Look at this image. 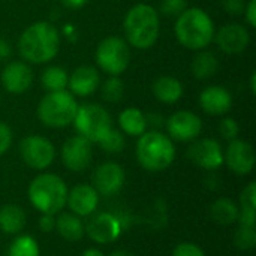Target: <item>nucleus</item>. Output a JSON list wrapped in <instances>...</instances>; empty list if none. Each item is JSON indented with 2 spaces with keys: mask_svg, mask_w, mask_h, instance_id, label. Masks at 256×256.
Here are the masks:
<instances>
[{
  "mask_svg": "<svg viewBox=\"0 0 256 256\" xmlns=\"http://www.w3.org/2000/svg\"><path fill=\"white\" fill-rule=\"evenodd\" d=\"M100 148L105 150L106 153H120L124 146H126V140H124V135L122 130H117V129H111L99 142Z\"/></svg>",
  "mask_w": 256,
  "mask_h": 256,
  "instance_id": "nucleus-30",
  "label": "nucleus"
},
{
  "mask_svg": "<svg viewBox=\"0 0 256 256\" xmlns=\"http://www.w3.org/2000/svg\"><path fill=\"white\" fill-rule=\"evenodd\" d=\"M222 6L230 15H242L244 10L246 2L244 0H222Z\"/></svg>",
  "mask_w": 256,
  "mask_h": 256,
  "instance_id": "nucleus-38",
  "label": "nucleus"
},
{
  "mask_svg": "<svg viewBox=\"0 0 256 256\" xmlns=\"http://www.w3.org/2000/svg\"><path fill=\"white\" fill-rule=\"evenodd\" d=\"M219 69V60L214 52L208 50L196 51V56L192 60V74L198 80H208L216 75Z\"/></svg>",
  "mask_w": 256,
  "mask_h": 256,
  "instance_id": "nucleus-25",
  "label": "nucleus"
},
{
  "mask_svg": "<svg viewBox=\"0 0 256 256\" xmlns=\"http://www.w3.org/2000/svg\"><path fill=\"white\" fill-rule=\"evenodd\" d=\"M218 48L225 54H240L250 44V32L246 26L238 22H226L214 33L213 39Z\"/></svg>",
  "mask_w": 256,
  "mask_h": 256,
  "instance_id": "nucleus-13",
  "label": "nucleus"
},
{
  "mask_svg": "<svg viewBox=\"0 0 256 256\" xmlns=\"http://www.w3.org/2000/svg\"><path fill=\"white\" fill-rule=\"evenodd\" d=\"M135 154L144 170L159 172L172 165L176 159V146L166 134H162L160 130H146L138 136Z\"/></svg>",
  "mask_w": 256,
  "mask_h": 256,
  "instance_id": "nucleus-4",
  "label": "nucleus"
},
{
  "mask_svg": "<svg viewBox=\"0 0 256 256\" xmlns=\"http://www.w3.org/2000/svg\"><path fill=\"white\" fill-rule=\"evenodd\" d=\"M234 244L240 250H252L256 246V230L248 226H238L234 234Z\"/></svg>",
  "mask_w": 256,
  "mask_h": 256,
  "instance_id": "nucleus-31",
  "label": "nucleus"
},
{
  "mask_svg": "<svg viewBox=\"0 0 256 256\" xmlns=\"http://www.w3.org/2000/svg\"><path fill=\"white\" fill-rule=\"evenodd\" d=\"M146 120H147V126H150L152 130H159L165 124L164 117L160 114H158V112H148V114H146Z\"/></svg>",
  "mask_w": 256,
  "mask_h": 256,
  "instance_id": "nucleus-41",
  "label": "nucleus"
},
{
  "mask_svg": "<svg viewBox=\"0 0 256 256\" xmlns=\"http://www.w3.org/2000/svg\"><path fill=\"white\" fill-rule=\"evenodd\" d=\"M12 140H14V135H12V129L0 122V156H3L12 146Z\"/></svg>",
  "mask_w": 256,
  "mask_h": 256,
  "instance_id": "nucleus-37",
  "label": "nucleus"
},
{
  "mask_svg": "<svg viewBox=\"0 0 256 256\" xmlns=\"http://www.w3.org/2000/svg\"><path fill=\"white\" fill-rule=\"evenodd\" d=\"M20 156L28 168L44 171L54 162L56 147L45 136L28 135L24 136L20 142Z\"/></svg>",
  "mask_w": 256,
  "mask_h": 256,
  "instance_id": "nucleus-9",
  "label": "nucleus"
},
{
  "mask_svg": "<svg viewBox=\"0 0 256 256\" xmlns=\"http://www.w3.org/2000/svg\"><path fill=\"white\" fill-rule=\"evenodd\" d=\"M39 230L45 234L51 232L56 230V218L54 214H42L40 219H39V224H38Z\"/></svg>",
  "mask_w": 256,
  "mask_h": 256,
  "instance_id": "nucleus-39",
  "label": "nucleus"
},
{
  "mask_svg": "<svg viewBox=\"0 0 256 256\" xmlns=\"http://www.w3.org/2000/svg\"><path fill=\"white\" fill-rule=\"evenodd\" d=\"M26 212L16 204H6L0 207V231L15 236L26 226Z\"/></svg>",
  "mask_w": 256,
  "mask_h": 256,
  "instance_id": "nucleus-23",
  "label": "nucleus"
},
{
  "mask_svg": "<svg viewBox=\"0 0 256 256\" xmlns=\"http://www.w3.org/2000/svg\"><path fill=\"white\" fill-rule=\"evenodd\" d=\"M152 92H153V96L159 102L166 104V105H172V104H177L183 98L184 87H183L182 81L177 80L176 76L162 75L153 81Z\"/></svg>",
  "mask_w": 256,
  "mask_h": 256,
  "instance_id": "nucleus-21",
  "label": "nucleus"
},
{
  "mask_svg": "<svg viewBox=\"0 0 256 256\" xmlns=\"http://www.w3.org/2000/svg\"><path fill=\"white\" fill-rule=\"evenodd\" d=\"M76 98L69 90L48 92L38 104L39 122L51 129H63L72 124L78 111Z\"/></svg>",
  "mask_w": 256,
  "mask_h": 256,
  "instance_id": "nucleus-6",
  "label": "nucleus"
},
{
  "mask_svg": "<svg viewBox=\"0 0 256 256\" xmlns=\"http://www.w3.org/2000/svg\"><path fill=\"white\" fill-rule=\"evenodd\" d=\"M39 244L30 236H18L9 246L8 256H39Z\"/></svg>",
  "mask_w": 256,
  "mask_h": 256,
  "instance_id": "nucleus-28",
  "label": "nucleus"
},
{
  "mask_svg": "<svg viewBox=\"0 0 256 256\" xmlns=\"http://www.w3.org/2000/svg\"><path fill=\"white\" fill-rule=\"evenodd\" d=\"M188 158L207 171H216L224 165V150L213 138L195 140L188 150Z\"/></svg>",
  "mask_w": 256,
  "mask_h": 256,
  "instance_id": "nucleus-12",
  "label": "nucleus"
},
{
  "mask_svg": "<svg viewBox=\"0 0 256 256\" xmlns=\"http://www.w3.org/2000/svg\"><path fill=\"white\" fill-rule=\"evenodd\" d=\"M249 87H250V93L255 94L256 93V72H252L250 80H249Z\"/></svg>",
  "mask_w": 256,
  "mask_h": 256,
  "instance_id": "nucleus-45",
  "label": "nucleus"
},
{
  "mask_svg": "<svg viewBox=\"0 0 256 256\" xmlns=\"http://www.w3.org/2000/svg\"><path fill=\"white\" fill-rule=\"evenodd\" d=\"M0 82L8 93L22 94L33 84V70L26 62H10L2 70Z\"/></svg>",
  "mask_w": 256,
  "mask_h": 256,
  "instance_id": "nucleus-17",
  "label": "nucleus"
},
{
  "mask_svg": "<svg viewBox=\"0 0 256 256\" xmlns=\"http://www.w3.org/2000/svg\"><path fill=\"white\" fill-rule=\"evenodd\" d=\"M60 2L70 9H81L82 6H86L88 0H60Z\"/></svg>",
  "mask_w": 256,
  "mask_h": 256,
  "instance_id": "nucleus-43",
  "label": "nucleus"
},
{
  "mask_svg": "<svg viewBox=\"0 0 256 256\" xmlns=\"http://www.w3.org/2000/svg\"><path fill=\"white\" fill-rule=\"evenodd\" d=\"M174 33L182 46L190 51H201L213 42L216 27L204 9L186 8L176 18Z\"/></svg>",
  "mask_w": 256,
  "mask_h": 256,
  "instance_id": "nucleus-3",
  "label": "nucleus"
},
{
  "mask_svg": "<svg viewBox=\"0 0 256 256\" xmlns=\"http://www.w3.org/2000/svg\"><path fill=\"white\" fill-rule=\"evenodd\" d=\"M10 52H12L10 44L4 39H0V62H4L6 58H9Z\"/></svg>",
  "mask_w": 256,
  "mask_h": 256,
  "instance_id": "nucleus-42",
  "label": "nucleus"
},
{
  "mask_svg": "<svg viewBox=\"0 0 256 256\" xmlns=\"http://www.w3.org/2000/svg\"><path fill=\"white\" fill-rule=\"evenodd\" d=\"M240 206L256 208V182H250L240 194Z\"/></svg>",
  "mask_w": 256,
  "mask_h": 256,
  "instance_id": "nucleus-35",
  "label": "nucleus"
},
{
  "mask_svg": "<svg viewBox=\"0 0 256 256\" xmlns=\"http://www.w3.org/2000/svg\"><path fill=\"white\" fill-rule=\"evenodd\" d=\"M219 134L222 135L224 140L232 141V140L238 138L240 126H238V123H237L232 117H225V118H222V122L219 123Z\"/></svg>",
  "mask_w": 256,
  "mask_h": 256,
  "instance_id": "nucleus-32",
  "label": "nucleus"
},
{
  "mask_svg": "<svg viewBox=\"0 0 256 256\" xmlns=\"http://www.w3.org/2000/svg\"><path fill=\"white\" fill-rule=\"evenodd\" d=\"M62 162L72 172L86 171L93 159V144L81 135L69 136L62 146Z\"/></svg>",
  "mask_w": 256,
  "mask_h": 256,
  "instance_id": "nucleus-11",
  "label": "nucleus"
},
{
  "mask_svg": "<svg viewBox=\"0 0 256 256\" xmlns=\"http://www.w3.org/2000/svg\"><path fill=\"white\" fill-rule=\"evenodd\" d=\"M237 222L240 224V226L255 228L256 226V208L240 207V208H238V214H237Z\"/></svg>",
  "mask_w": 256,
  "mask_h": 256,
  "instance_id": "nucleus-36",
  "label": "nucleus"
},
{
  "mask_svg": "<svg viewBox=\"0 0 256 256\" xmlns=\"http://www.w3.org/2000/svg\"><path fill=\"white\" fill-rule=\"evenodd\" d=\"M56 230L58 236L68 242H78L86 234V226L81 218L74 213H62L56 219Z\"/></svg>",
  "mask_w": 256,
  "mask_h": 256,
  "instance_id": "nucleus-24",
  "label": "nucleus"
},
{
  "mask_svg": "<svg viewBox=\"0 0 256 256\" xmlns=\"http://www.w3.org/2000/svg\"><path fill=\"white\" fill-rule=\"evenodd\" d=\"M72 124L78 135L84 136L92 144H99L112 129V118L99 104H84L78 106Z\"/></svg>",
  "mask_w": 256,
  "mask_h": 256,
  "instance_id": "nucleus-7",
  "label": "nucleus"
},
{
  "mask_svg": "<svg viewBox=\"0 0 256 256\" xmlns=\"http://www.w3.org/2000/svg\"><path fill=\"white\" fill-rule=\"evenodd\" d=\"M172 256H206V254L198 244L190 243V242H184V243H180L174 248Z\"/></svg>",
  "mask_w": 256,
  "mask_h": 256,
  "instance_id": "nucleus-34",
  "label": "nucleus"
},
{
  "mask_svg": "<svg viewBox=\"0 0 256 256\" xmlns=\"http://www.w3.org/2000/svg\"><path fill=\"white\" fill-rule=\"evenodd\" d=\"M100 87V75L94 66L82 64L74 69L68 80V88L75 98H87Z\"/></svg>",
  "mask_w": 256,
  "mask_h": 256,
  "instance_id": "nucleus-18",
  "label": "nucleus"
},
{
  "mask_svg": "<svg viewBox=\"0 0 256 256\" xmlns=\"http://www.w3.org/2000/svg\"><path fill=\"white\" fill-rule=\"evenodd\" d=\"M124 170L116 162H105L93 172V188L102 196L117 195L124 186Z\"/></svg>",
  "mask_w": 256,
  "mask_h": 256,
  "instance_id": "nucleus-16",
  "label": "nucleus"
},
{
  "mask_svg": "<svg viewBox=\"0 0 256 256\" xmlns=\"http://www.w3.org/2000/svg\"><path fill=\"white\" fill-rule=\"evenodd\" d=\"M165 128H166L168 136L172 141L190 142L200 136L202 130V120L194 111L180 110L166 118Z\"/></svg>",
  "mask_w": 256,
  "mask_h": 256,
  "instance_id": "nucleus-10",
  "label": "nucleus"
},
{
  "mask_svg": "<svg viewBox=\"0 0 256 256\" xmlns=\"http://www.w3.org/2000/svg\"><path fill=\"white\" fill-rule=\"evenodd\" d=\"M224 164L237 176H248L255 168V152L250 142L244 140L230 141L225 153Z\"/></svg>",
  "mask_w": 256,
  "mask_h": 256,
  "instance_id": "nucleus-14",
  "label": "nucleus"
},
{
  "mask_svg": "<svg viewBox=\"0 0 256 256\" xmlns=\"http://www.w3.org/2000/svg\"><path fill=\"white\" fill-rule=\"evenodd\" d=\"M69 75L62 66H48L40 76V82L46 92H60L68 88Z\"/></svg>",
  "mask_w": 256,
  "mask_h": 256,
  "instance_id": "nucleus-27",
  "label": "nucleus"
},
{
  "mask_svg": "<svg viewBox=\"0 0 256 256\" xmlns=\"http://www.w3.org/2000/svg\"><path fill=\"white\" fill-rule=\"evenodd\" d=\"M118 126L124 135L136 136V138L141 136L148 128L147 120H146V114L135 106L124 108L118 114Z\"/></svg>",
  "mask_w": 256,
  "mask_h": 256,
  "instance_id": "nucleus-22",
  "label": "nucleus"
},
{
  "mask_svg": "<svg viewBox=\"0 0 256 256\" xmlns=\"http://www.w3.org/2000/svg\"><path fill=\"white\" fill-rule=\"evenodd\" d=\"M124 93V84L120 76H110L102 84V98L106 102H118Z\"/></svg>",
  "mask_w": 256,
  "mask_h": 256,
  "instance_id": "nucleus-29",
  "label": "nucleus"
},
{
  "mask_svg": "<svg viewBox=\"0 0 256 256\" xmlns=\"http://www.w3.org/2000/svg\"><path fill=\"white\" fill-rule=\"evenodd\" d=\"M237 214H238V207L230 198H219L210 207V218L218 225L228 226L237 222Z\"/></svg>",
  "mask_w": 256,
  "mask_h": 256,
  "instance_id": "nucleus-26",
  "label": "nucleus"
},
{
  "mask_svg": "<svg viewBox=\"0 0 256 256\" xmlns=\"http://www.w3.org/2000/svg\"><path fill=\"white\" fill-rule=\"evenodd\" d=\"M82 256H105L104 252L100 249H96V248H90V249H86L82 252Z\"/></svg>",
  "mask_w": 256,
  "mask_h": 256,
  "instance_id": "nucleus-44",
  "label": "nucleus"
},
{
  "mask_svg": "<svg viewBox=\"0 0 256 256\" xmlns=\"http://www.w3.org/2000/svg\"><path fill=\"white\" fill-rule=\"evenodd\" d=\"M108 256H135V255H134V254H130V252H128V250H116V252L110 254Z\"/></svg>",
  "mask_w": 256,
  "mask_h": 256,
  "instance_id": "nucleus-46",
  "label": "nucleus"
},
{
  "mask_svg": "<svg viewBox=\"0 0 256 256\" xmlns=\"http://www.w3.org/2000/svg\"><path fill=\"white\" fill-rule=\"evenodd\" d=\"M200 106L208 116H225L232 108V96L222 86H208L200 93Z\"/></svg>",
  "mask_w": 256,
  "mask_h": 256,
  "instance_id": "nucleus-20",
  "label": "nucleus"
},
{
  "mask_svg": "<svg viewBox=\"0 0 256 256\" xmlns=\"http://www.w3.org/2000/svg\"><path fill=\"white\" fill-rule=\"evenodd\" d=\"M99 194L92 184H76L68 192L66 206L70 208V212L80 218L90 216L96 212L99 206Z\"/></svg>",
  "mask_w": 256,
  "mask_h": 256,
  "instance_id": "nucleus-19",
  "label": "nucleus"
},
{
  "mask_svg": "<svg viewBox=\"0 0 256 256\" xmlns=\"http://www.w3.org/2000/svg\"><path fill=\"white\" fill-rule=\"evenodd\" d=\"M122 220L112 213H99L86 225V234L98 244H110L122 236Z\"/></svg>",
  "mask_w": 256,
  "mask_h": 256,
  "instance_id": "nucleus-15",
  "label": "nucleus"
},
{
  "mask_svg": "<svg viewBox=\"0 0 256 256\" xmlns=\"http://www.w3.org/2000/svg\"><path fill=\"white\" fill-rule=\"evenodd\" d=\"M188 8V0H162L160 12L166 16H178Z\"/></svg>",
  "mask_w": 256,
  "mask_h": 256,
  "instance_id": "nucleus-33",
  "label": "nucleus"
},
{
  "mask_svg": "<svg viewBox=\"0 0 256 256\" xmlns=\"http://www.w3.org/2000/svg\"><path fill=\"white\" fill-rule=\"evenodd\" d=\"M62 38L50 21H36L24 28L18 39V51L26 63L44 64L51 62L60 50Z\"/></svg>",
  "mask_w": 256,
  "mask_h": 256,
  "instance_id": "nucleus-1",
  "label": "nucleus"
},
{
  "mask_svg": "<svg viewBox=\"0 0 256 256\" xmlns=\"http://www.w3.org/2000/svg\"><path fill=\"white\" fill-rule=\"evenodd\" d=\"M68 192L64 180L52 172L36 176L27 190L32 206L42 214L60 213L66 206Z\"/></svg>",
  "mask_w": 256,
  "mask_h": 256,
  "instance_id": "nucleus-5",
  "label": "nucleus"
},
{
  "mask_svg": "<svg viewBox=\"0 0 256 256\" xmlns=\"http://www.w3.org/2000/svg\"><path fill=\"white\" fill-rule=\"evenodd\" d=\"M244 18L250 27H256V0H249L244 6Z\"/></svg>",
  "mask_w": 256,
  "mask_h": 256,
  "instance_id": "nucleus-40",
  "label": "nucleus"
},
{
  "mask_svg": "<svg viewBox=\"0 0 256 256\" xmlns=\"http://www.w3.org/2000/svg\"><path fill=\"white\" fill-rule=\"evenodd\" d=\"M123 32L128 45L141 51L152 48L158 42L160 33L158 9L147 3L134 4L124 15Z\"/></svg>",
  "mask_w": 256,
  "mask_h": 256,
  "instance_id": "nucleus-2",
  "label": "nucleus"
},
{
  "mask_svg": "<svg viewBox=\"0 0 256 256\" xmlns=\"http://www.w3.org/2000/svg\"><path fill=\"white\" fill-rule=\"evenodd\" d=\"M94 60L98 68L110 76H120L129 68L130 48L123 38L106 36L98 44Z\"/></svg>",
  "mask_w": 256,
  "mask_h": 256,
  "instance_id": "nucleus-8",
  "label": "nucleus"
}]
</instances>
